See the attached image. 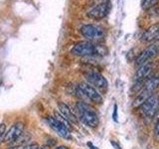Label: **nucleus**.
<instances>
[{
	"label": "nucleus",
	"mask_w": 159,
	"mask_h": 149,
	"mask_svg": "<svg viewBox=\"0 0 159 149\" xmlns=\"http://www.w3.org/2000/svg\"><path fill=\"white\" fill-rule=\"evenodd\" d=\"M80 119L89 127H97L98 125V115L94 109L84 102H78L76 104Z\"/></svg>",
	"instance_id": "1"
},
{
	"label": "nucleus",
	"mask_w": 159,
	"mask_h": 149,
	"mask_svg": "<svg viewBox=\"0 0 159 149\" xmlns=\"http://www.w3.org/2000/svg\"><path fill=\"white\" fill-rule=\"evenodd\" d=\"M71 53L79 57H93L101 54L99 47L91 41H81L75 44L71 49Z\"/></svg>",
	"instance_id": "2"
},
{
	"label": "nucleus",
	"mask_w": 159,
	"mask_h": 149,
	"mask_svg": "<svg viewBox=\"0 0 159 149\" xmlns=\"http://www.w3.org/2000/svg\"><path fill=\"white\" fill-rule=\"evenodd\" d=\"M159 107V97L157 94L153 93L151 97H149L140 106L138 107L139 111L143 116L148 118H152L156 115Z\"/></svg>",
	"instance_id": "3"
},
{
	"label": "nucleus",
	"mask_w": 159,
	"mask_h": 149,
	"mask_svg": "<svg viewBox=\"0 0 159 149\" xmlns=\"http://www.w3.org/2000/svg\"><path fill=\"white\" fill-rule=\"evenodd\" d=\"M81 34L84 38H87L89 41H93V40H101L104 37V29L98 25H94V24H86L84 26L81 27L80 29Z\"/></svg>",
	"instance_id": "4"
},
{
	"label": "nucleus",
	"mask_w": 159,
	"mask_h": 149,
	"mask_svg": "<svg viewBox=\"0 0 159 149\" xmlns=\"http://www.w3.org/2000/svg\"><path fill=\"white\" fill-rule=\"evenodd\" d=\"M159 54V42H154L151 45H149L147 48H145L143 51L138 55L136 58V65L142 66V65L149 63V61L155 58Z\"/></svg>",
	"instance_id": "5"
},
{
	"label": "nucleus",
	"mask_w": 159,
	"mask_h": 149,
	"mask_svg": "<svg viewBox=\"0 0 159 149\" xmlns=\"http://www.w3.org/2000/svg\"><path fill=\"white\" fill-rule=\"evenodd\" d=\"M84 78L89 82V84L98 88L104 89L108 86L107 79L97 70H88L87 72H84Z\"/></svg>",
	"instance_id": "6"
},
{
	"label": "nucleus",
	"mask_w": 159,
	"mask_h": 149,
	"mask_svg": "<svg viewBox=\"0 0 159 149\" xmlns=\"http://www.w3.org/2000/svg\"><path fill=\"white\" fill-rule=\"evenodd\" d=\"M80 88L82 89V92L84 93V96L88 98V101H91L92 102L96 104H102L103 102V98L102 94L99 93L96 88H93L91 84L89 83H81L78 86Z\"/></svg>",
	"instance_id": "7"
},
{
	"label": "nucleus",
	"mask_w": 159,
	"mask_h": 149,
	"mask_svg": "<svg viewBox=\"0 0 159 149\" xmlns=\"http://www.w3.org/2000/svg\"><path fill=\"white\" fill-rule=\"evenodd\" d=\"M24 133V123L21 121H17L13 123L8 131L5 133L3 140L5 143L13 144L17 139Z\"/></svg>",
	"instance_id": "8"
},
{
	"label": "nucleus",
	"mask_w": 159,
	"mask_h": 149,
	"mask_svg": "<svg viewBox=\"0 0 159 149\" xmlns=\"http://www.w3.org/2000/svg\"><path fill=\"white\" fill-rule=\"evenodd\" d=\"M48 125L51 127L53 130L56 132L59 136H61L64 139H71V130L68 129L66 126H64L62 123H60L54 116H48L46 118Z\"/></svg>",
	"instance_id": "9"
},
{
	"label": "nucleus",
	"mask_w": 159,
	"mask_h": 149,
	"mask_svg": "<svg viewBox=\"0 0 159 149\" xmlns=\"http://www.w3.org/2000/svg\"><path fill=\"white\" fill-rule=\"evenodd\" d=\"M109 9H111V3L109 2L98 3L88 12V17L93 20L102 19L107 15V13L109 12Z\"/></svg>",
	"instance_id": "10"
},
{
	"label": "nucleus",
	"mask_w": 159,
	"mask_h": 149,
	"mask_svg": "<svg viewBox=\"0 0 159 149\" xmlns=\"http://www.w3.org/2000/svg\"><path fill=\"white\" fill-rule=\"evenodd\" d=\"M141 40L147 43L159 42V23L154 24L145 30L141 35Z\"/></svg>",
	"instance_id": "11"
},
{
	"label": "nucleus",
	"mask_w": 159,
	"mask_h": 149,
	"mask_svg": "<svg viewBox=\"0 0 159 149\" xmlns=\"http://www.w3.org/2000/svg\"><path fill=\"white\" fill-rule=\"evenodd\" d=\"M152 71V64L151 63H146L142 65V66H139L138 70L136 71L135 74H134L133 79L134 83L137 82H145L146 79L149 78Z\"/></svg>",
	"instance_id": "12"
},
{
	"label": "nucleus",
	"mask_w": 159,
	"mask_h": 149,
	"mask_svg": "<svg viewBox=\"0 0 159 149\" xmlns=\"http://www.w3.org/2000/svg\"><path fill=\"white\" fill-rule=\"evenodd\" d=\"M58 107H59V112L62 114V115L68 119V120L71 123H75L77 124L78 121V117L75 115V113L72 111V109L69 107L68 104L64 103V102H59L58 103Z\"/></svg>",
	"instance_id": "13"
},
{
	"label": "nucleus",
	"mask_w": 159,
	"mask_h": 149,
	"mask_svg": "<svg viewBox=\"0 0 159 149\" xmlns=\"http://www.w3.org/2000/svg\"><path fill=\"white\" fill-rule=\"evenodd\" d=\"M54 117L57 119V120L60 122V123H62L64 126H66L68 129H70V130H72V126H71V122H70L68 119L65 118L61 113L58 112V111H55L54 113Z\"/></svg>",
	"instance_id": "14"
},
{
	"label": "nucleus",
	"mask_w": 159,
	"mask_h": 149,
	"mask_svg": "<svg viewBox=\"0 0 159 149\" xmlns=\"http://www.w3.org/2000/svg\"><path fill=\"white\" fill-rule=\"evenodd\" d=\"M158 3H159V0H142L141 7L144 10H149L152 7L156 6Z\"/></svg>",
	"instance_id": "15"
},
{
	"label": "nucleus",
	"mask_w": 159,
	"mask_h": 149,
	"mask_svg": "<svg viewBox=\"0 0 159 149\" xmlns=\"http://www.w3.org/2000/svg\"><path fill=\"white\" fill-rule=\"evenodd\" d=\"M39 146L37 144H29V145H22V146H13L9 149H38Z\"/></svg>",
	"instance_id": "16"
},
{
	"label": "nucleus",
	"mask_w": 159,
	"mask_h": 149,
	"mask_svg": "<svg viewBox=\"0 0 159 149\" xmlns=\"http://www.w3.org/2000/svg\"><path fill=\"white\" fill-rule=\"evenodd\" d=\"M112 119L113 121L117 122L118 121V114H117V104H114L113 111H112Z\"/></svg>",
	"instance_id": "17"
},
{
	"label": "nucleus",
	"mask_w": 159,
	"mask_h": 149,
	"mask_svg": "<svg viewBox=\"0 0 159 149\" xmlns=\"http://www.w3.org/2000/svg\"><path fill=\"white\" fill-rule=\"evenodd\" d=\"M5 129H6V126H5L4 123H1L0 124V139L4 138V135H5Z\"/></svg>",
	"instance_id": "18"
},
{
	"label": "nucleus",
	"mask_w": 159,
	"mask_h": 149,
	"mask_svg": "<svg viewBox=\"0 0 159 149\" xmlns=\"http://www.w3.org/2000/svg\"><path fill=\"white\" fill-rule=\"evenodd\" d=\"M154 133H155L157 136H159V115H157L155 125H154Z\"/></svg>",
	"instance_id": "19"
},
{
	"label": "nucleus",
	"mask_w": 159,
	"mask_h": 149,
	"mask_svg": "<svg viewBox=\"0 0 159 149\" xmlns=\"http://www.w3.org/2000/svg\"><path fill=\"white\" fill-rule=\"evenodd\" d=\"M111 145L116 148V149H121V147L119 146V144L116 141V140H111Z\"/></svg>",
	"instance_id": "20"
},
{
	"label": "nucleus",
	"mask_w": 159,
	"mask_h": 149,
	"mask_svg": "<svg viewBox=\"0 0 159 149\" xmlns=\"http://www.w3.org/2000/svg\"><path fill=\"white\" fill-rule=\"evenodd\" d=\"M88 146L89 147V149H98V147L93 146V144L92 142H89V143H88Z\"/></svg>",
	"instance_id": "21"
},
{
	"label": "nucleus",
	"mask_w": 159,
	"mask_h": 149,
	"mask_svg": "<svg viewBox=\"0 0 159 149\" xmlns=\"http://www.w3.org/2000/svg\"><path fill=\"white\" fill-rule=\"evenodd\" d=\"M55 149H68V147H66V146H59V147L55 148Z\"/></svg>",
	"instance_id": "22"
},
{
	"label": "nucleus",
	"mask_w": 159,
	"mask_h": 149,
	"mask_svg": "<svg viewBox=\"0 0 159 149\" xmlns=\"http://www.w3.org/2000/svg\"><path fill=\"white\" fill-rule=\"evenodd\" d=\"M156 114H157V115H159V107H158V111H157V113H156Z\"/></svg>",
	"instance_id": "23"
},
{
	"label": "nucleus",
	"mask_w": 159,
	"mask_h": 149,
	"mask_svg": "<svg viewBox=\"0 0 159 149\" xmlns=\"http://www.w3.org/2000/svg\"><path fill=\"white\" fill-rule=\"evenodd\" d=\"M38 149H44V148H41V147H39Z\"/></svg>",
	"instance_id": "24"
}]
</instances>
